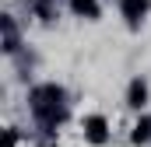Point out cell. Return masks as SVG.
Masks as SVG:
<instances>
[{
    "label": "cell",
    "mask_w": 151,
    "mask_h": 147,
    "mask_svg": "<svg viewBox=\"0 0 151 147\" xmlns=\"http://www.w3.org/2000/svg\"><path fill=\"white\" fill-rule=\"evenodd\" d=\"M130 140H134V144H148V140H151V116H144V119H141V123L134 126Z\"/></svg>",
    "instance_id": "obj_7"
},
{
    "label": "cell",
    "mask_w": 151,
    "mask_h": 147,
    "mask_svg": "<svg viewBox=\"0 0 151 147\" xmlns=\"http://www.w3.org/2000/svg\"><path fill=\"white\" fill-rule=\"evenodd\" d=\"M84 133H88L91 144H106V137H109V133H106V119H102V116H88V119H84Z\"/></svg>",
    "instance_id": "obj_4"
},
{
    "label": "cell",
    "mask_w": 151,
    "mask_h": 147,
    "mask_svg": "<svg viewBox=\"0 0 151 147\" xmlns=\"http://www.w3.org/2000/svg\"><path fill=\"white\" fill-rule=\"evenodd\" d=\"M70 7L81 18H99V0H70Z\"/></svg>",
    "instance_id": "obj_6"
},
{
    "label": "cell",
    "mask_w": 151,
    "mask_h": 147,
    "mask_svg": "<svg viewBox=\"0 0 151 147\" xmlns=\"http://www.w3.org/2000/svg\"><path fill=\"white\" fill-rule=\"evenodd\" d=\"M119 7H123V18L130 25H141V18L148 14V7H151V0H123Z\"/></svg>",
    "instance_id": "obj_2"
},
{
    "label": "cell",
    "mask_w": 151,
    "mask_h": 147,
    "mask_svg": "<svg viewBox=\"0 0 151 147\" xmlns=\"http://www.w3.org/2000/svg\"><path fill=\"white\" fill-rule=\"evenodd\" d=\"M127 105H130V109H144V105H148V84H144V81H130V88H127Z\"/></svg>",
    "instance_id": "obj_3"
},
{
    "label": "cell",
    "mask_w": 151,
    "mask_h": 147,
    "mask_svg": "<svg viewBox=\"0 0 151 147\" xmlns=\"http://www.w3.org/2000/svg\"><path fill=\"white\" fill-rule=\"evenodd\" d=\"M63 105V88H56V84H42L32 91V112H46V109H60Z\"/></svg>",
    "instance_id": "obj_1"
},
{
    "label": "cell",
    "mask_w": 151,
    "mask_h": 147,
    "mask_svg": "<svg viewBox=\"0 0 151 147\" xmlns=\"http://www.w3.org/2000/svg\"><path fill=\"white\" fill-rule=\"evenodd\" d=\"M4 49L7 53L18 49V28H14V18L11 14H4Z\"/></svg>",
    "instance_id": "obj_5"
},
{
    "label": "cell",
    "mask_w": 151,
    "mask_h": 147,
    "mask_svg": "<svg viewBox=\"0 0 151 147\" xmlns=\"http://www.w3.org/2000/svg\"><path fill=\"white\" fill-rule=\"evenodd\" d=\"M4 147H18V130H14V126L4 130Z\"/></svg>",
    "instance_id": "obj_8"
}]
</instances>
